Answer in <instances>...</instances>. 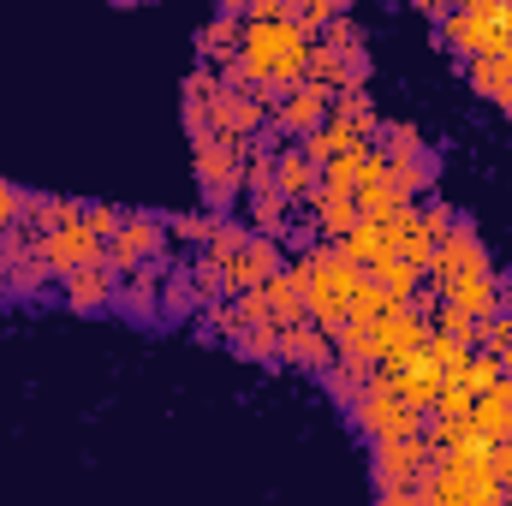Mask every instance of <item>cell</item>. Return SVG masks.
I'll use <instances>...</instances> for the list:
<instances>
[{
  "label": "cell",
  "instance_id": "obj_1",
  "mask_svg": "<svg viewBox=\"0 0 512 506\" xmlns=\"http://www.w3.org/2000/svg\"><path fill=\"white\" fill-rule=\"evenodd\" d=\"M310 30L292 18H245L239 36V66L268 102H280L292 84H304V60H310Z\"/></svg>",
  "mask_w": 512,
  "mask_h": 506
},
{
  "label": "cell",
  "instance_id": "obj_2",
  "mask_svg": "<svg viewBox=\"0 0 512 506\" xmlns=\"http://www.w3.org/2000/svg\"><path fill=\"white\" fill-rule=\"evenodd\" d=\"M298 280H304V316L316 322V328H340L346 322V304H352V292L364 286V268L352 262V256L340 251L334 239H322V245H304V251L286 262Z\"/></svg>",
  "mask_w": 512,
  "mask_h": 506
},
{
  "label": "cell",
  "instance_id": "obj_3",
  "mask_svg": "<svg viewBox=\"0 0 512 506\" xmlns=\"http://www.w3.org/2000/svg\"><path fill=\"white\" fill-rule=\"evenodd\" d=\"M435 459V447L423 435H393V441H376V459H370V477H376V495L382 506H423L417 501V477L423 465Z\"/></svg>",
  "mask_w": 512,
  "mask_h": 506
},
{
  "label": "cell",
  "instance_id": "obj_4",
  "mask_svg": "<svg viewBox=\"0 0 512 506\" xmlns=\"http://www.w3.org/2000/svg\"><path fill=\"white\" fill-rule=\"evenodd\" d=\"M191 167H197V191H203V203L221 215L239 191H245V143H233V137H197L191 143Z\"/></svg>",
  "mask_w": 512,
  "mask_h": 506
},
{
  "label": "cell",
  "instance_id": "obj_5",
  "mask_svg": "<svg viewBox=\"0 0 512 506\" xmlns=\"http://www.w3.org/2000/svg\"><path fill=\"white\" fill-rule=\"evenodd\" d=\"M215 268H221V286L227 292H251V286H262L274 268H280V239H268V233H245L239 245H227V251H203Z\"/></svg>",
  "mask_w": 512,
  "mask_h": 506
},
{
  "label": "cell",
  "instance_id": "obj_6",
  "mask_svg": "<svg viewBox=\"0 0 512 506\" xmlns=\"http://www.w3.org/2000/svg\"><path fill=\"white\" fill-rule=\"evenodd\" d=\"M423 405H411L405 393H358V405H352V423H358V435L376 447V441H393V435H423Z\"/></svg>",
  "mask_w": 512,
  "mask_h": 506
},
{
  "label": "cell",
  "instance_id": "obj_7",
  "mask_svg": "<svg viewBox=\"0 0 512 506\" xmlns=\"http://www.w3.org/2000/svg\"><path fill=\"white\" fill-rule=\"evenodd\" d=\"M120 280H126V274H120L108 256H90V262H78V268H60V298H66V310L96 316V310L120 304Z\"/></svg>",
  "mask_w": 512,
  "mask_h": 506
},
{
  "label": "cell",
  "instance_id": "obj_8",
  "mask_svg": "<svg viewBox=\"0 0 512 506\" xmlns=\"http://www.w3.org/2000/svg\"><path fill=\"white\" fill-rule=\"evenodd\" d=\"M108 262L131 274V268H143V262H167V221H155V215H131L120 221V233L108 239Z\"/></svg>",
  "mask_w": 512,
  "mask_h": 506
},
{
  "label": "cell",
  "instance_id": "obj_9",
  "mask_svg": "<svg viewBox=\"0 0 512 506\" xmlns=\"http://www.w3.org/2000/svg\"><path fill=\"white\" fill-rule=\"evenodd\" d=\"M328 108H334V90H322V84H292L280 102H274V120L268 131H280V137H304V131H316L328 120Z\"/></svg>",
  "mask_w": 512,
  "mask_h": 506
},
{
  "label": "cell",
  "instance_id": "obj_10",
  "mask_svg": "<svg viewBox=\"0 0 512 506\" xmlns=\"http://www.w3.org/2000/svg\"><path fill=\"white\" fill-rule=\"evenodd\" d=\"M36 256L60 274V268H78V262H90V256H108V239H96L84 221H66V227H48V233H36Z\"/></svg>",
  "mask_w": 512,
  "mask_h": 506
},
{
  "label": "cell",
  "instance_id": "obj_11",
  "mask_svg": "<svg viewBox=\"0 0 512 506\" xmlns=\"http://www.w3.org/2000/svg\"><path fill=\"white\" fill-rule=\"evenodd\" d=\"M280 364H292V370H328L334 364V334L328 328H316L310 316H298V322H286L280 328Z\"/></svg>",
  "mask_w": 512,
  "mask_h": 506
},
{
  "label": "cell",
  "instance_id": "obj_12",
  "mask_svg": "<svg viewBox=\"0 0 512 506\" xmlns=\"http://www.w3.org/2000/svg\"><path fill=\"white\" fill-rule=\"evenodd\" d=\"M304 203H310V227H316V239H346V233L364 221L352 191H328V185H316Z\"/></svg>",
  "mask_w": 512,
  "mask_h": 506
},
{
  "label": "cell",
  "instance_id": "obj_13",
  "mask_svg": "<svg viewBox=\"0 0 512 506\" xmlns=\"http://www.w3.org/2000/svg\"><path fill=\"white\" fill-rule=\"evenodd\" d=\"M274 185H280V191H286L292 203H304V197H310V191L322 185V167H316V161L304 155V143H298V137H292L286 149H274Z\"/></svg>",
  "mask_w": 512,
  "mask_h": 506
},
{
  "label": "cell",
  "instance_id": "obj_14",
  "mask_svg": "<svg viewBox=\"0 0 512 506\" xmlns=\"http://www.w3.org/2000/svg\"><path fill=\"white\" fill-rule=\"evenodd\" d=\"M471 90L483 102H495L501 114H512V48L507 54H477L471 60Z\"/></svg>",
  "mask_w": 512,
  "mask_h": 506
},
{
  "label": "cell",
  "instance_id": "obj_15",
  "mask_svg": "<svg viewBox=\"0 0 512 506\" xmlns=\"http://www.w3.org/2000/svg\"><path fill=\"white\" fill-rule=\"evenodd\" d=\"M441 387H447V370H441L429 352H411V358L399 364V393H405L411 405H423V411H429V405L441 399Z\"/></svg>",
  "mask_w": 512,
  "mask_h": 506
},
{
  "label": "cell",
  "instance_id": "obj_16",
  "mask_svg": "<svg viewBox=\"0 0 512 506\" xmlns=\"http://www.w3.org/2000/svg\"><path fill=\"white\" fill-rule=\"evenodd\" d=\"M161 280H167V262H143V268H131V280H120V310H131L137 322H149V316H155V292H161Z\"/></svg>",
  "mask_w": 512,
  "mask_h": 506
},
{
  "label": "cell",
  "instance_id": "obj_17",
  "mask_svg": "<svg viewBox=\"0 0 512 506\" xmlns=\"http://www.w3.org/2000/svg\"><path fill=\"white\" fill-rule=\"evenodd\" d=\"M262 298H268V316H274L280 328L304 316V280H298V274H292L286 262H280V268H274V274L262 280Z\"/></svg>",
  "mask_w": 512,
  "mask_h": 506
},
{
  "label": "cell",
  "instance_id": "obj_18",
  "mask_svg": "<svg viewBox=\"0 0 512 506\" xmlns=\"http://www.w3.org/2000/svg\"><path fill=\"white\" fill-rule=\"evenodd\" d=\"M251 197V221H256V233H268V239H286L292 233V197L280 191V185H256V191H245Z\"/></svg>",
  "mask_w": 512,
  "mask_h": 506
},
{
  "label": "cell",
  "instance_id": "obj_19",
  "mask_svg": "<svg viewBox=\"0 0 512 506\" xmlns=\"http://www.w3.org/2000/svg\"><path fill=\"white\" fill-rule=\"evenodd\" d=\"M239 36H245V18L221 6V12L197 30V54H203V60H233V54H239Z\"/></svg>",
  "mask_w": 512,
  "mask_h": 506
},
{
  "label": "cell",
  "instance_id": "obj_20",
  "mask_svg": "<svg viewBox=\"0 0 512 506\" xmlns=\"http://www.w3.org/2000/svg\"><path fill=\"white\" fill-rule=\"evenodd\" d=\"M66 221H84V203H78V197L30 191V209H24V233H48V227H66Z\"/></svg>",
  "mask_w": 512,
  "mask_h": 506
},
{
  "label": "cell",
  "instance_id": "obj_21",
  "mask_svg": "<svg viewBox=\"0 0 512 506\" xmlns=\"http://www.w3.org/2000/svg\"><path fill=\"white\" fill-rule=\"evenodd\" d=\"M328 114H340L358 137H376V131H382V114H376V102H370V90H364V84L334 90V108H328Z\"/></svg>",
  "mask_w": 512,
  "mask_h": 506
},
{
  "label": "cell",
  "instance_id": "obj_22",
  "mask_svg": "<svg viewBox=\"0 0 512 506\" xmlns=\"http://www.w3.org/2000/svg\"><path fill=\"white\" fill-rule=\"evenodd\" d=\"M54 280H60V274H54V268H48L36 251L12 256V268H6V292H12V298H42Z\"/></svg>",
  "mask_w": 512,
  "mask_h": 506
},
{
  "label": "cell",
  "instance_id": "obj_23",
  "mask_svg": "<svg viewBox=\"0 0 512 506\" xmlns=\"http://www.w3.org/2000/svg\"><path fill=\"white\" fill-rule=\"evenodd\" d=\"M477 435H489V441H507L512 435V405L501 399V387H489V393H477L471 399V417H465Z\"/></svg>",
  "mask_w": 512,
  "mask_h": 506
},
{
  "label": "cell",
  "instance_id": "obj_24",
  "mask_svg": "<svg viewBox=\"0 0 512 506\" xmlns=\"http://www.w3.org/2000/svg\"><path fill=\"white\" fill-rule=\"evenodd\" d=\"M304 78L322 84V90H346V84H352V72H346V48H334V42H310Z\"/></svg>",
  "mask_w": 512,
  "mask_h": 506
},
{
  "label": "cell",
  "instance_id": "obj_25",
  "mask_svg": "<svg viewBox=\"0 0 512 506\" xmlns=\"http://www.w3.org/2000/svg\"><path fill=\"white\" fill-rule=\"evenodd\" d=\"M298 143H304V155H310V161H316V167H322V161H334V155H340V149H352V143H358V131L346 126V120H340V114H328V120H322V126H316V131H304V137H298Z\"/></svg>",
  "mask_w": 512,
  "mask_h": 506
},
{
  "label": "cell",
  "instance_id": "obj_26",
  "mask_svg": "<svg viewBox=\"0 0 512 506\" xmlns=\"http://www.w3.org/2000/svg\"><path fill=\"white\" fill-rule=\"evenodd\" d=\"M423 352H429V358H435V364L447 370V381H459V376H465V364H471V352H477V346H471L465 334H447V328H429V346H423Z\"/></svg>",
  "mask_w": 512,
  "mask_h": 506
},
{
  "label": "cell",
  "instance_id": "obj_27",
  "mask_svg": "<svg viewBox=\"0 0 512 506\" xmlns=\"http://www.w3.org/2000/svg\"><path fill=\"white\" fill-rule=\"evenodd\" d=\"M352 197H358V215H364V221H387V215H393V209L405 203V191H399V185H393L387 173H382V179H364V185H358Z\"/></svg>",
  "mask_w": 512,
  "mask_h": 506
},
{
  "label": "cell",
  "instance_id": "obj_28",
  "mask_svg": "<svg viewBox=\"0 0 512 506\" xmlns=\"http://www.w3.org/2000/svg\"><path fill=\"white\" fill-rule=\"evenodd\" d=\"M233 346H239L245 358H256V364H274V358H280V328H274V322H245V328L233 334Z\"/></svg>",
  "mask_w": 512,
  "mask_h": 506
},
{
  "label": "cell",
  "instance_id": "obj_29",
  "mask_svg": "<svg viewBox=\"0 0 512 506\" xmlns=\"http://www.w3.org/2000/svg\"><path fill=\"white\" fill-rule=\"evenodd\" d=\"M370 274L382 280V286L393 292V298H411V292H417V280H423V268H417V262H405L399 251H393V256H382V262H376Z\"/></svg>",
  "mask_w": 512,
  "mask_h": 506
},
{
  "label": "cell",
  "instance_id": "obj_30",
  "mask_svg": "<svg viewBox=\"0 0 512 506\" xmlns=\"http://www.w3.org/2000/svg\"><path fill=\"white\" fill-rule=\"evenodd\" d=\"M340 12H352V0H286V18H292V24H304L310 36H316L328 18H340Z\"/></svg>",
  "mask_w": 512,
  "mask_h": 506
},
{
  "label": "cell",
  "instance_id": "obj_31",
  "mask_svg": "<svg viewBox=\"0 0 512 506\" xmlns=\"http://www.w3.org/2000/svg\"><path fill=\"white\" fill-rule=\"evenodd\" d=\"M435 245H441V233H435V227H429L423 215H417V221H411V227L399 233V256H405V262H417V268H429Z\"/></svg>",
  "mask_w": 512,
  "mask_h": 506
},
{
  "label": "cell",
  "instance_id": "obj_32",
  "mask_svg": "<svg viewBox=\"0 0 512 506\" xmlns=\"http://www.w3.org/2000/svg\"><path fill=\"white\" fill-rule=\"evenodd\" d=\"M382 149H387V161H423L429 155V143L417 137V126H382Z\"/></svg>",
  "mask_w": 512,
  "mask_h": 506
},
{
  "label": "cell",
  "instance_id": "obj_33",
  "mask_svg": "<svg viewBox=\"0 0 512 506\" xmlns=\"http://www.w3.org/2000/svg\"><path fill=\"white\" fill-rule=\"evenodd\" d=\"M215 221H221L215 209H209V215H167V239H179V245H197V251H203V245H209V233H215Z\"/></svg>",
  "mask_w": 512,
  "mask_h": 506
},
{
  "label": "cell",
  "instance_id": "obj_34",
  "mask_svg": "<svg viewBox=\"0 0 512 506\" xmlns=\"http://www.w3.org/2000/svg\"><path fill=\"white\" fill-rule=\"evenodd\" d=\"M507 376V364H501V352H483V346H477V352H471V364H465V387H471V393H489V387H495V381Z\"/></svg>",
  "mask_w": 512,
  "mask_h": 506
},
{
  "label": "cell",
  "instance_id": "obj_35",
  "mask_svg": "<svg viewBox=\"0 0 512 506\" xmlns=\"http://www.w3.org/2000/svg\"><path fill=\"white\" fill-rule=\"evenodd\" d=\"M477 346H483V352H507L512 346V304L489 310V316H477Z\"/></svg>",
  "mask_w": 512,
  "mask_h": 506
},
{
  "label": "cell",
  "instance_id": "obj_36",
  "mask_svg": "<svg viewBox=\"0 0 512 506\" xmlns=\"http://www.w3.org/2000/svg\"><path fill=\"white\" fill-rule=\"evenodd\" d=\"M322 381H328V393H334L346 411H352V405H358V393H364V376H358V370H346V364H328Z\"/></svg>",
  "mask_w": 512,
  "mask_h": 506
},
{
  "label": "cell",
  "instance_id": "obj_37",
  "mask_svg": "<svg viewBox=\"0 0 512 506\" xmlns=\"http://www.w3.org/2000/svg\"><path fill=\"white\" fill-rule=\"evenodd\" d=\"M120 221H126V209H114V203H84V227H90L96 239H114Z\"/></svg>",
  "mask_w": 512,
  "mask_h": 506
},
{
  "label": "cell",
  "instance_id": "obj_38",
  "mask_svg": "<svg viewBox=\"0 0 512 506\" xmlns=\"http://www.w3.org/2000/svg\"><path fill=\"white\" fill-rule=\"evenodd\" d=\"M24 209H30V191H18V185H6V179H0V233H6V227H18V221H24Z\"/></svg>",
  "mask_w": 512,
  "mask_h": 506
},
{
  "label": "cell",
  "instance_id": "obj_39",
  "mask_svg": "<svg viewBox=\"0 0 512 506\" xmlns=\"http://www.w3.org/2000/svg\"><path fill=\"white\" fill-rule=\"evenodd\" d=\"M489 465H495V477H501V483L512 489V435H507V441H495V453H489Z\"/></svg>",
  "mask_w": 512,
  "mask_h": 506
},
{
  "label": "cell",
  "instance_id": "obj_40",
  "mask_svg": "<svg viewBox=\"0 0 512 506\" xmlns=\"http://www.w3.org/2000/svg\"><path fill=\"white\" fill-rule=\"evenodd\" d=\"M191 292H197V286H185V274L167 280V304H173V310H191Z\"/></svg>",
  "mask_w": 512,
  "mask_h": 506
},
{
  "label": "cell",
  "instance_id": "obj_41",
  "mask_svg": "<svg viewBox=\"0 0 512 506\" xmlns=\"http://www.w3.org/2000/svg\"><path fill=\"white\" fill-rule=\"evenodd\" d=\"M417 12H447V0H411Z\"/></svg>",
  "mask_w": 512,
  "mask_h": 506
},
{
  "label": "cell",
  "instance_id": "obj_42",
  "mask_svg": "<svg viewBox=\"0 0 512 506\" xmlns=\"http://www.w3.org/2000/svg\"><path fill=\"white\" fill-rule=\"evenodd\" d=\"M453 6H465V12H483V6H495V0H453Z\"/></svg>",
  "mask_w": 512,
  "mask_h": 506
},
{
  "label": "cell",
  "instance_id": "obj_43",
  "mask_svg": "<svg viewBox=\"0 0 512 506\" xmlns=\"http://www.w3.org/2000/svg\"><path fill=\"white\" fill-rule=\"evenodd\" d=\"M6 268H12V256H6V245H0V292H6Z\"/></svg>",
  "mask_w": 512,
  "mask_h": 506
},
{
  "label": "cell",
  "instance_id": "obj_44",
  "mask_svg": "<svg viewBox=\"0 0 512 506\" xmlns=\"http://www.w3.org/2000/svg\"><path fill=\"white\" fill-rule=\"evenodd\" d=\"M114 6H149V0H114Z\"/></svg>",
  "mask_w": 512,
  "mask_h": 506
},
{
  "label": "cell",
  "instance_id": "obj_45",
  "mask_svg": "<svg viewBox=\"0 0 512 506\" xmlns=\"http://www.w3.org/2000/svg\"><path fill=\"white\" fill-rule=\"evenodd\" d=\"M501 364H507V370H512V346H507V352H501Z\"/></svg>",
  "mask_w": 512,
  "mask_h": 506
}]
</instances>
